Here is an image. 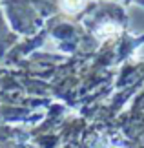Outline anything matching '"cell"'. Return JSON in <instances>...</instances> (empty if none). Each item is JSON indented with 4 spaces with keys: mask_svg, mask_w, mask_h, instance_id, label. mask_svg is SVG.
<instances>
[{
    "mask_svg": "<svg viewBox=\"0 0 144 148\" xmlns=\"http://www.w3.org/2000/svg\"><path fill=\"white\" fill-rule=\"evenodd\" d=\"M119 31H120V27L117 24H113V22H106V24H102L99 29H97V37H99L100 40H108V38L115 37Z\"/></svg>",
    "mask_w": 144,
    "mask_h": 148,
    "instance_id": "6da1fadb",
    "label": "cell"
},
{
    "mask_svg": "<svg viewBox=\"0 0 144 148\" xmlns=\"http://www.w3.org/2000/svg\"><path fill=\"white\" fill-rule=\"evenodd\" d=\"M86 5V0H62L60 2V8L64 13L68 15H75L78 11H82V8Z\"/></svg>",
    "mask_w": 144,
    "mask_h": 148,
    "instance_id": "7a4b0ae2",
    "label": "cell"
}]
</instances>
